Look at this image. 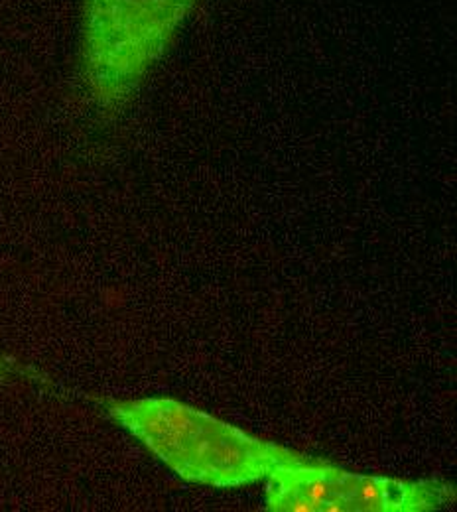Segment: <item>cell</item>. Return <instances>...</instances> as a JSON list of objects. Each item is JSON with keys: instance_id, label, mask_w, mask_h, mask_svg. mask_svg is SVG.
<instances>
[{"instance_id": "cell-5", "label": "cell", "mask_w": 457, "mask_h": 512, "mask_svg": "<svg viewBox=\"0 0 457 512\" xmlns=\"http://www.w3.org/2000/svg\"><path fill=\"white\" fill-rule=\"evenodd\" d=\"M339 467L324 459L302 457L266 479V509L272 512H335Z\"/></svg>"}, {"instance_id": "cell-1", "label": "cell", "mask_w": 457, "mask_h": 512, "mask_svg": "<svg viewBox=\"0 0 457 512\" xmlns=\"http://www.w3.org/2000/svg\"><path fill=\"white\" fill-rule=\"evenodd\" d=\"M197 0H83L81 65L101 109L123 107L162 60Z\"/></svg>"}, {"instance_id": "cell-3", "label": "cell", "mask_w": 457, "mask_h": 512, "mask_svg": "<svg viewBox=\"0 0 457 512\" xmlns=\"http://www.w3.org/2000/svg\"><path fill=\"white\" fill-rule=\"evenodd\" d=\"M107 414L162 463L170 465L211 422L213 414L174 398L107 400Z\"/></svg>"}, {"instance_id": "cell-4", "label": "cell", "mask_w": 457, "mask_h": 512, "mask_svg": "<svg viewBox=\"0 0 457 512\" xmlns=\"http://www.w3.org/2000/svg\"><path fill=\"white\" fill-rule=\"evenodd\" d=\"M454 501L456 489L446 481H402L341 469L335 512L436 511Z\"/></svg>"}, {"instance_id": "cell-2", "label": "cell", "mask_w": 457, "mask_h": 512, "mask_svg": "<svg viewBox=\"0 0 457 512\" xmlns=\"http://www.w3.org/2000/svg\"><path fill=\"white\" fill-rule=\"evenodd\" d=\"M302 457L292 449L259 440L213 416L203 432L168 467L190 483L235 489L268 479L278 467Z\"/></svg>"}]
</instances>
